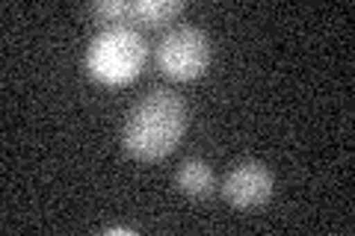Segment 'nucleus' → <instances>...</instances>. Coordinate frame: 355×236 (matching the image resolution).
<instances>
[{"label": "nucleus", "instance_id": "obj_5", "mask_svg": "<svg viewBox=\"0 0 355 236\" xmlns=\"http://www.w3.org/2000/svg\"><path fill=\"white\" fill-rule=\"evenodd\" d=\"M175 183L181 189L184 195L190 198H207L214 192V172H210V165L205 160H184L181 168H178L175 174Z\"/></svg>", "mask_w": 355, "mask_h": 236}, {"label": "nucleus", "instance_id": "obj_6", "mask_svg": "<svg viewBox=\"0 0 355 236\" xmlns=\"http://www.w3.org/2000/svg\"><path fill=\"white\" fill-rule=\"evenodd\" d=\"M181 12H184L181 0H133L130 12H128V21L157 27V24H169V21L178 18Z\"/></svg>", "mask_w": 355, "mask_h": 236}, {"label": "nucleus", "instance_id": "obj_3", "mask_svg": "<svg viewBox=\"0 0 355 236\" xmlns=\"http://www.w3.org/2000/svg\"><path fill=\"white\" fill-rule=\"evenodd\" d=\"M154 60L169 80H196L207 71L210 42L198 27H175L157 42Z\"/></svg>", "mask_w": 355, "mask_h": 236}, {"label": "nucleus", "instance_id": "obj_1", "mask_svg": "<svg viewBox=\"0 0 355 236\" xmlns=\"http://www.w3.org/2000/svg\"><path fill=\"white\" fill-rule=\"evenodd\" d=\"M187 127V107L172 89H151L137 100L125 121V151L133 160L154 163L175 151Z\"/></svg>", "mask_w": 355, "mask_h": 236}, {"label": "nucleus", "instance_id": "obj_8", "mask_svg": "<svg viewBox=\"0 0 355 236\" xmlns=\"http://www.w3.org/2000/svg\"><path fill=\"white\" fill-rule=\"evenodd\" d=\"M107 233H133V230H128V228H110Z\"/></svg>", "mask_w": 355, "mask_h": 236}, {"label": "nucleus", "instance_id": "obj_4", "mask_svg": "<svg viewBox=\"0 0 355 236\" xmlns=\"http://www.w3.org/2000/svg\"><path fill=\"white\" fill-rule=\"evenodd\" d=\"M222 192H225V198L240 210L261 207L272 198V174H270V168L261 165L258 160L237 163L228 172Z\"/></svg>", "mask_w": 355, "mask_h": 236}, {"label": "nucleus", "instance_id": "obj_7", "mask_svg": "<svg viewBox=\"0 0 355 236\" xmlns=\"http://www.w3.org/2000/svg\"><path fill=\"white\" fill-rule=\"evenodd\" d=\"M89 12H92L101 24H125L128 21V12H130V3L128 0H98V3L89 6Z\"/></svg>", "mask_w": 355, "mask_h": 236}, {"label": "nucleus", "instance_id": "obj_2", "mask_svg": "<svg viewBox=\"0 0 355 236\" xmlns=\"http://www.w3.org/2000/svg\"><path fill=\"white\" fill-rule=\"evenodd\" d=\"M148 60V42L139 30L128 24L104 27L89 42L86 51V71L92 80L104 86H125L142 71Z\"/></svg>", "mask_w": 355, "mask_h": 236}]
</instances>
